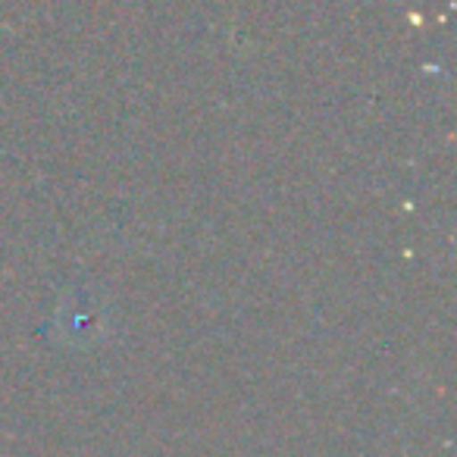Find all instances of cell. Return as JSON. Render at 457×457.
<instances>
[]
</instances>
